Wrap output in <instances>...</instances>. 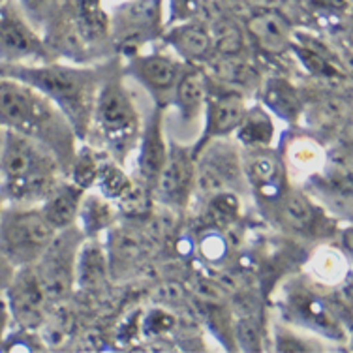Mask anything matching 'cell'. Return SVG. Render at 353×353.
Segmentation results:
<instances>
[{
  "label": "cell",
  "mask_w": 353,
  "mask_h": 353,
  "mask_svg": "<svg viewBox=\"0 0 353 353\" xmlns=\"http://www.w3.org/2000/svg\"><path fill=\"white\" fill-rule=\"evenodd\" d=\"M105 70L62 62L0 64V77H10L38 90L61 109L72 124L77 139L90 132L92 109Z\"/></svg>",
  "instance_id": "obj_1"
},
{
  "label": "cell",
  "mask_w": 353,
  "mask_h": 353,
  "mask_svg": "<svg viewBox=\"0 0 353 353\" xmlns=\"http://www.w3.org/2000/svg\"><path fill=\"white\" fill-rule=\"evenodd\" d=\"M92 126L103 147L111 150L119 162H124L128 152L136 149L143 121L136 98L124 85V74L105 72L96 94L90 128Z\"/></svg>",
  "instance_id": "obj_2"
},
{
  "label": "cell",
  "mask_w": 353,
  "mask_h": 353,
  "mask_svg": "<svg viewBox=\"0 0 353 353\" xmlns=\"http://www.w3.org/2000/svg\"><path fill=\"white\" fill-rule=\"evenodd\" d=\"M53 225L34 205H8L0 212V248L15 269L38 261L54 237Z\"/></svg>",
  "instance_id": "obj_3"
},
{
  "label": "cell",
  "mask_w": 353,
  "mask_h": 353,
  "mask_svg": "<svg viewBox=\"0 0 353 353\" xmlns=\"http://www.w3.org/2000/svg\"><path fill=\"white\" fill-rule=\"evenodd\" d=\"M194 154V194L201 199L216 196L220 192H243L248 188L243 168V157L237 149V143L231 137H216L199 149L192 150Z\"/></svg>",
  "instance_id": "obj_4"
},
{
  "label": "cell",
  "mask_w": 353,
  "mask_h": 353,
  "mask_svg": "<svg viewBox=\"0 0 353 353\" xmlns=\"http://www.w3.org/2000/svg\"><path fill=\"white\" fill-rule=\"evenodd\" d=\"M85 241V233L77 224L57 231L34 267L49 303L59 305L72 295L75 288V261Z\"/></svg>",
  "instance_id": "obj_5"
},
{
  "label": "cell",
  "mask_w": 353,
  "mask_h": 353,
  "mask_svg": "<svg viewBox=\"0 0 353 353\" xmlns=\"http://www.w3.org/2000/svg\"><path fill=\"white\" fill-rule=\"evenodd\" d=\"M48 61V46L15 0L0 2V64Z\"/></svg>",
  "instance_id": "obj_6"
},
{
  "label": "cell",
  "mask_w": 353,
  "mask_h": 353,
  "mask_svg": "<svg viewBox=\"0 0 353 353\" xmlns=\"http://www.w3.org/2000/svg\"><path fill=\"white\" fill-rule=\"evenodd\" d=\"M163 0H126L109 15L113 41L126 51L139 49L162 32ZM139 53V51H137Z\"/></svg>",
  "instance_id": "obj_7"
},
{
  "label": "cell",
  "mask_w": 353,
  "mask_h": 353,
  "mask_svg": "<svg viewBox=\"0 0 353 353\" xmlns=\"http://www.w3.org/2000/svg\"><path fill=\"white\" fill-rule=\"evenodd\" d=\"M2 297L10 318L19 325V329H27L32 333L40 331L48 319L49 301L32 265L19 267L15 271Z\"/></svg>",
  "instance_id": "obj_8"
},
{
  "label": "cell",
  "mask_w": 353,
  "mask_h": 353,
  "mask_svg": "<svg viewBox=\"0 0 353 353\" xmlns=\"http://www.w3.org/2000/svg\"><path fill=\"white\" fill-rule=\"evenodd\" d=\"M184 68L186 62L181 61L179 57L163 53H137L130 57L124 74L130 75V79H134L157 105L165 108Z\"/></svg>",
  "instance_id": "obj_9"
},
{
  "label": "cell",
  "mask_w": 353,
  "mask_h": 353,
  "mask_svg": "<svg viewBox=\"0 0 353 353\" xmlns=\"http://www.w3.org/2000/svg\"><path fill=\"white\" fill-rule=\"evenodd\" d=\"M157 248L160 246L147 233L143 218H128L123 224L109 225L105 252L111 279L128 274L132 267H137Z\"/></svg>",
  "instance_id": "obj_10"
},
{
  "label": "cell",
  "mask_w": 353,
  "mask_h": 353,
  "mask_svg": "<svg viewBox=\"0 0 353 353\" xmlns=\"http://www.w3.org/2000/svg\"><path fill=\"white\" fill-rule=\"evenodd\" d=\"M152 196L171 209H181L190 203L194 196V154L192 147L170 141L168 157L152 186Z\"/></svg>",
  "instance_id": "obj_11"
},
{
  "label": "cell",
  "mask_w": 353,
  "mask_h": 353,
  "mask_svg": "<svg viewBox=\"0 0 353 353\" xmlns=\"http://www.w3.org/2000/svg\"><path fill=\"white\" fill-rule=\"evenodd\" d=\"M246 109H248V103H246L245 94L231 90V88H214V85L209 83V94H207L203 113V128H201V136L192 147V150L199 149L201 145L211 139H216V137L233 136V132L237 130L239 123L245 117Z\"/></svg>",
  "instance_id": "obj_12"
},
{
  "label": "cell",
  "mask_w": 353,
  "mask_h": 353,
  "mask_svg": "<svg viewBox=\"0 0 353 353\" xmlns=\"http://www.w3.org/2000/svg\"><path fill=\"white\" fill-rule=\"evenodd\" d=\"M284 310L290 318L299 323V327H306L308 331L319 333L331 340H342L344 329L342 321L333 310V306L327 305L316 293L308 292L303 285H297L290 292L284 293Z\"/></svg>",
  "instance_id": "obj_13"
},
{
  "label": "cell",
  "mask_w": 353,
  "mask_h": 353,
  "mask_svg": "<svg viewBox=\"0 0 353 353\" xmlns=\"http://www.w3.org/2000/svg\"><path fill=\"white\" fill-rule=\"evenodd\" d=\"M209 75L197 64H186V68L179 77L170 103L165 108L173 109L176 124L197 132V139L203 128V113L207 94H209ZM197 143V141H196Z\"/></svg>",
  "instance_id": "obj_14"
},
{
  "label": "cell",
  "mask_w": 353,
  "mask_h": 353,
  "mask_svg": "<svg viewBox=\"0 0 353 353\" xmlns=\"http://www.w3.org/2000/svg\"><path fill=\"white\" fill-rule=\"evenodd\" d=\"M243 168L248 188H252L267 203H274L288 188L285 163L271 147L246 150V157H243Z\"/></svg>",
  "instance_id": "obj_15"
},
{
  "label": "cell",
  "mask_w": 353,
  "mask_h": 353,
  "mask_svg": "<svg viewBox=\"0 0 353 353\" xmlns=\"http://www.w3.org/2000/svg\"><path fill=\"white\" fill-rule=\"evenodd\" d=\"M168 145L170 141L165 137V126H163V108L154 105L152 115L147 117V121L141 126V134L136 145L137 175H139V181L147 184L150 190L165 162Z\"/></svg>",
  "instance_id": "obj_16"
},
{
  "label": "cell",
  "mask_w": 353,
  "mask_h": 353,
  "mask_svg": "<svg viewBox=\"0 0 353 353\" xmlns=\"http://www.w3.org/2000/svg\"><path fill=\"white\" fill-rule=\"evenodd\" d=\"M245 32L263 53L284 54L292 49L295 27L276 8L254 10L245 23Z\"/></svg>",
  "instance_id": "obj_17"
},
{
  "label": "cell",
  "mask_w": 353,
  "mask_h": 353,
  "mask_svg": "<svg viewBox=\"0 0 353 353\" xmlns=\"http://www.w3.org/2000/svg\"><path fill=\"white\" fill-rule=\"evenodd\" d=\"M207 64L209 70L205 72L214 85L237 90L241 94L259 90V85L263 81V75L256 66V62L248 59L245 53L218 54L211 57Z\"/></svg>",
  "instance_id": "obj_18"
},
{
  "label": "cell",
  "mask_w": 353,
  "mask_h": 353,
  "mask_svg": "<svg viewBox=\"0 0 353 353\" xmlns=\"http://www.w3.org/2000/svg\"><path fill=\"white\" fill-rule=\"evenodd\" d=\"M165 43L186 64H201L212 57L211 27L199 19H186L171 27L165 36Z\"/></svg>",
  "instance_id": "obj_19"
},
{
  "label": "cell",
  "mask_w": 353,
  "mask_h": 353,
  "mask_svg": "<svg viewBox=\"0 0 353 353\" xmlns=\"http://www.w3.org/2000/svg\"><path fill=\"white\" fill-rule=\"evenodd\" d=\"M274 214L280 225L295 235L316 233L319 225L318 207L312 203V199L292 188H285L284 194L274 201Z\"/></svg>",
  "instance_id": "obj_20"
},
{
  "label": "cell",
  "mask_w": 353,
  "mask_h": 353,
  "mask_svg": "<svg viewBox=\"0 0 353 353\" xmlns=\"http://www.w3.org/2000/svg\"><path fill=\"white\" fill-rule=\"evenodd\" d=\"M259 90H261V102H263L261 105L271 115L280 117L288 123L299 121V117L303 115V108H305V98L297 85H293L285 77L276 75V77H267V79L263 77Z\"/></svg>",
  "instance_id": "obj_21"
},
{
  "label": "cell",
  "mask_w": 353,
  "mask_h": 353,
  "mask_svg": "<svg viewBox=\"0 0 353 353\" xmlns=\"http://www.w3.org/2000/svg\"><path fill=\"white\" fill-rule=\"evenodd\" d=\"M85 196V188L77 183H62L59 181L48 197L40 203L41 214L46 216L54 230L61 231L77 222L79 205Z\"/></svg>",
  "instance_id": "obj_22"
},
{
  "label": "cell",
  "mask_w": 353,
  "mask_h": 353,
  "mask_svg": "<svg viewBox=\"0 0 353 353\" xmlns=\"http://www.w3.org/2000/svg\"><path fill=\"white\" fill-rule=\"evenodd\" d=\"M111 279L105 246L98 237H85L75 261V285L83 290H98Z\"/></svg>",
  "instance_id": "obj_23"
},
{
  "label": "cell",
  "mask_w": 353,
  "mask_h": 353,
  "mask_svg": "<svg viewBox=\"0 0 353 353\" xmlns=\"http://www.w3.org/2000/svg\"><path fill=\"white\" fill-rule=\"evenodd\" d=\"M350 100L339 92H327V94L316 98V102L303 108L306 113L308 126L327 134H339L344 128V124L350 121Z\"/></svg>",
  "instance_id": "obj_24"
},
{
  "label": "cell",
  "mask_w": 353,
  "mask_h": 353,
  "mask_svg": "<svg viewBox=\"0 0 353 353\" xmlns=\"http://www.w3.org/2000/svg\"><path fill=\"white\" fill-rule=\"evenodd\" d=\"M274 136H276L274 121L263 105H254V108L248 105L243 121L233 132L235 143L246 150L272 147Z\"/></svg>",
  "instance_id": "obj_25"
},
{
  "label": "cell",
  "mask_w": 353,
  "mask_h": 353,
  "mask_svg": "<svg viewBox=\"0 0 353 353\" xmlns=\"http://www.w3.org/2000/svg\"><path fill=\"white\" fill-rule=\"evenodd\" d=\"M85 237H98L100 231H105L109 225L115 224V212L103 194H87L81 199L77 222Z\"/></svg>",
  "instance_id": "obj_26"
},
{
  "label": "cell",
  "mask_w": 353,
  "mask_h": 353,
  "mask_svg": "<svg viewBox=\"0 0 353 353\" xmlns=\"http://www.w3.org/2000/svg\"><path fill=\"white\" fill-rule=\"evenodd\" d=\"M209 27L212 36V57L243 53L246 43L245 27H241L231 15L214 21Z\"/></svg>",
  "instance_id": "obj_27"
},
{
  "label": "cell",
  "mask_w": 353,
  "mask_h": 353,
  "mask_svg": "<svg viewBox=\"0 0 353 353\" xmlns=\"http://www.w3.org/2000/svg\"><path fill=\"white\" fill-rule=\"evenodd\" d=\"M233 339L243 352H261L263 346V325L258 314H241L233 321Z\"/></svg>",
  "instance_id": "obj_28"
},
{
  "label": "cell",
  "mask_w": 353,
  "mask_h": 353,
  "mask_svg": "<svg viewBox=\"0 0 353 353\" xmlns=\"http://www.w3.org/2000/svg\"><path fill=\"white\" fill-rule=\"evenodd\" d=\"M342 252L336 254L331 248H321L314 256V272L321 282L327 284H340L342 282Z\"/></svg>",
  "instance_id": "obj_29"
},
{
  "label": "cell",
  "mask_w": 353,
  "mask_h": 353,
  "mask_svg": "<svg viewBox=\"0 0 353 353\" xmlns=\"http://www.w3.org/2000/svg\"><path fill=\"white\" fill-rule=\"evenodd\" d=\"M290 160L295 168H316L319 162H325V154L319 150L318 143L312 139H297L290 147Z\"/></svg>",
  "instance_id": "obj_30"
},
{
  "label": "cell",
  "mask_w": 353,
  "mask_h": 353,
  "mask_svg": "<svg viewBox=\"0 0 353 353\" xmlns=\"http://www.w3.org/2000/svg\"><path fill=\"white\" fill-rule=\"evenodd\" d=\"M274 342L279 352H314L319 350L318 346H314L316 340H310L303 336L297 331H293L290 325H279L274 329Z\"/></svg>",
  "instance_id": "obj_31"
},
{
  "label": "cell",
  "mask_w": 353,
  "mask_h": 353,
  "mask_svg": "<svg viewBox=\"0 0 353 353\" xmlns=\"http://www.w3.org/2000/svg\"><path fill=\"white\" fill-rule=\"evenodd\" d=\"M175 325L176 318L173 314L168 312V308H163V306H160V308H152V310L145 316V319H143V331L149 334H154V336L168 333V331H171Z\"/></svg>",
  "instance_id": "obj_32"
},
{
  "label": "cell",
  "mask_w": 353,
  "mask_h": 353,
  "mask_svg": "<svg viewBox=\"0 0 353 353\" xmlns=\"http://www.w3.org/2000/svg\"><path fill=\"white\" fill-rule=\"evenodd\" d=\"M152 301H157L158 305L163 306V308L181 306L186 301V292L176 280H168L152 292Z\"/></svg>",
  "instance_id": "obj_33"
},
{
  "label": "cell",
  "mask_w": 353,
  "mask_h": 353,
  "mask_svg": "<svg viewBox=\"0 0 353 353\" xmlns=\"http://www.w3.org/2000/svg\"><path fill=\"white\" fill-rule=\"evenodd\" d=\"M199 250H201V254H203V258L207 261H218V259L224 258L225 250H228V243L222 237V233L214 231V233H209L207 237L201 239Z\"/></svg>",
  "instance_id": "obj_34"
},
{
  "label": "cell",
  "mask_w": 353,
  "mask_h": 353,
  "mask_svg": "<svg viewBox=\"0 0 353 353\" xmlns=\"http://www.w3.org/2000/svg\"><path fill=\"white\" fill-rule=\"evenodd\" d=\"M30 21L46 19L57 4V0H15Z\"/></svg>",
  "instance_id": "obj_35"
},
{
  "label": "cell",
  "mask_w": 353,
  "mask_h": 353,
  "mask_svg": "<svg viewBox=\"0 0 353 353\" xmlns=\"http://www.w3.org/2000/svg\"><path fill=\"white\" fill-rule=\"evenodd\" d=\"M308 4L321 14L334 15V17L347 15L352 10V0H308Z\"/></svg>",
  "instance_id": "obj_36"
},
{
  "label": "cell",
  "mask_w": 353,
  "mask_h": 353,
  "mask_svg": "<svg viewBox=\"0 0 353 353\" xmlns=\"http://www.w3.org/2000/svg\"><path fill=\"white\" fill-rule=\"evenodd\" d=\"M15 271H17V269L14 267V263L6 258L4 250L0 248V299H2V295H4V292H6V288L10 285L12 279H14Z\"/></svg>",
  "instance_id": "obj_37"
},
{
  "label": "cell",
  "mask_w": 353,
  "mask_h": 353,
  "mask_svg": "<svg viewBox=\"0 0 353 353\" xmlns=\"http://www.w3.org/2000/svg\"><path fill=\"white\" fill-rule=\"evenodd\" d=\"M248 6H252L254 10H261V8H271L272 0H245Z\"/></svg>",
  "instance_id": "obj_38"
},
{
  "label": "cell",
  "mask_w": 353,
  "mask_h": 353,
  "mask_svg": "<svg viewBox=\"0 0 353 353\" xmlns=\"http://www.w3.org/2000/svg\"><path fill=\"white\" fill-rule=\"evenodd\" d=\"M2 207H4V205H2V197H0V212H2Z\"/></svg>",
  "instance_id": "obj_39"
}]
</instances>
